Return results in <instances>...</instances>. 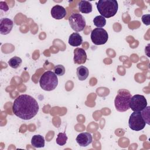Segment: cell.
<instances>
[{
    "instance_id": "obj_9",
    "label": "cell",
    "mask_w": 150,
    "mask_h": 150,
    "mask_svg": "<svg viewBox=\"0 0 150 150\" xmlns=\"http://www.w3.org/2000/svg\"><path fill=\"white\" fill-rule=\"evenodd\" d=\"M76 141L80 146H87L93 141V137L90 133L88 132L80 133L76 137Z\"/></svg>"
},
{
    "instance_id": "obj_7",
    "label": "cell",
    "mask_w": 150,
    "mask_h": 150,
    "mask_svg": "<svg viewBox=\"0 0 150 150\" xmlns=\"http://www.w3.org/2000/svg\"><path fill=\"white\" fill-rule=\"evenodd\" d=\"M69 22L72 29L76 32L82 31L86 25L84 18L80 13H72L69 18Z\"/></svg>"
},
{
    "instance_id": "obj_11",
    "label": "cell",
    "mask_w": 150,
    "mask_h": 150,
    "mask_svg": "<svg viewBox=\"0 0 150 150\" xmlns=\"http://www.w3.org/2000/svg\"><path fill=\"white\" fill-rule=\"evenodd\" d=\"M87 60V54L86 51L83 48L77 47L74 50V63L81 64L86 63Z\"/></svg>"
},
{
    "instance_id": "obj_4",
    "label": "cell",
    "mask_w": 150,
    "mask_h": 150,
    "mask_svg": "<svg viewBox=\"0 0 150 150\" xmlns=\"http://www.w3.org/2000/svg\"><path fill=\"white\" fill-rule=\"evenodd\" d=\"M39 84L43 90L52 91L57 86V76L50 70L45 71L40 77Z\"/></svg>"
},
{
    "instance_id": "obj_19",
    "label": "cell",
    "mask_w": 150,
    "mask_h": 150,
    "mask_svg": "<svg viewBox=\"0 0 150 150\" xmlns=\"http://www.w3.org/2000/svg\"><path fill=\"white\" fill-rule=\"evenodd\" d=\"M67 137L64 132H60L58 134L57 137L56 138V143L60 146H63L67 142Z\"/></svg>"
},
{
    "instance_id": "obj_3",
    "label": "cell",
    "mask_w": 150,
    "mask_h": 150,
    "mask_svg": "<svg viewBox=\"0 0 150 150\" xmlns=\"http://www.w3.org/2000/svg\"><path fill=\"white\" fill-rule=\"evenodd\" d=\"M131 94L127 89H120L114 100V105L116 110L120 112H124L129 110V101Z\"/></svg>"
},
{
    "instance_id": "obj_5",
    "label": "cell",
    "mask_w": 150,
    "mask_h": 150,
    "mask_svg": "<svg viewBox=\"0 0 150 150\" xmlns=\"http://www.w3.org/2000/svg\"><path fill=\"white\" fill-rule=\"evenodd\" d=\"M129 127L136 131H139L143 129L146 125L141 111H134L129 118L128 120Z\"/></svg>"
},
{
    "instance_id": "obj_20",
    "label": "cell",
    "mask_w": 150,
    "mask_h": 150,
    "mask_svg": "<svg viewBox=\"0 0 150 150\" xmlns=\"http://www.w3.org/2000/svg\"><path fill=\"white\" fill-rule=\"evenodd\" d=\"M54 73L58 76H62L65 73V68L62 64H58L54 67L53 68Z\"/></svg>"
},
{
    "instance_id": "obj_15",
    "label": "cell",
    "mask_w": 150,
    "mask_h": 150,
    "mask_svg": "<svg viewBox=\"0 0 150 150\" xmlns=\"http://www.w3.org/2000/svg\"><path fill=\"white\" fill-rule=\"evenodd\" d=\"M31 144L35 148H43L45 146V138L41 135H35L31 139Z\"/></svg>"
},
{
    "instance_id": "obj_17",
    "label": "cell",
    "mask_w": 150,
    "mask_h": 150,
    "mask_svg": "<svg viewBox=\"0 0 150 150\" xmlns=\"http://www.w3.org/2000/svg\"><path fill=\"white\" fill-rule=\"evenodd\" d=\"M22 62V60L20 57L18 56H14L9 59L8 61V64L13 69H17L21 66Z\"/></svg>"
},
{
    "instance_id": "obj_1",
    "label": "cell",
    "mask_w": 150,
    "mask_h": 150,
    "mask_svg": "<svg viewBox=\"0 0 150 150\" xmlns=\"http://www.w3.org/2000/svg\"><path fill=\"white\" fill-rule=\"evenodd\" d=\"M39 109L37 101L28 94L19 95L13 101L12 112L18 117L29 120L34 117Z\"/></svg>"
},
{
    "instance_id": "obj_21",
    "label": "cell",
    "mask_w": 150,
    "mask_h": 150,
    "mask_svg": "<svg viewBox=\"0 0 150 150\" xmlns=\"http://www.w3.org/2000/svg\"><path fill=\"white\" fill-rule=\"evenodd\" d=\"M149 18H150L149 14H146V15H142V21L145 25H149V24H150Z\"/></svg>"
},
{
    "instance_id": "obj_6",
    "label": "cell",
    "mask_w": 150,
    "mask_h": 150,
    "mask_svg": "<svg viewBox=\"0 0 150 150\" xmlns=\"http://www.w3.org/2000/svg\"><path fill=\"white\" fill-rule=\"evenodd\" d=\"M90 38L94 44L96 45H101L105 44L107 42L108 35L104 29L97 28L91 31Z\"/></svg>"
},
{
    "instance_id": "obj_8",
    "label": "cell",
    "mask_w": 150,
    "mask_h": 150,
    "mask_svg": "<svg viewBox=\"0 0 150 150\" xmlns=\"http://www.w3.org/2000/svg\"><path fill=\"white\" fill-rule=\"evenodd\" d=\"M147 106V101L142 95L135 94L131 97L129 101V108L133 111H142Z\"/></svg>"
},
{
    "instance_id": "obj_14",
    "label": "cell",
    "mask_w": 150,
    "mask_h": 150,
    "mask_svg": "<svg viewBox=\"0 0 150 150\" xmlns=\"http://www.w3.org/2000/svg\"><path fill=\"white\" fill-rule=\"evenodd\" d=\"M79 10L83 13H89L92 12V4L87 1H80L78 4Z\"/></svg>"
},
{
    "instance_id": "obj_2",
    "label": "cell",
    "mask_w": 150,
    "mask_h": 150,
    "mask_svg": "<svg viewBox=\"0 0 150 150\" xmlns=\"http://www.w3.org/2000/svg\"><path fill=\"white\" fill-rule=\"evenodd\" d=\"M97 8L102 16L110 18L117 13L118 5L116 0H100L97 3Z\"/></svg>"
},
{
    "instance_id": "obj_16",
    "label": "cell",
    "mask_w": 150,
    "mask_h": 150,
    "mask_svg": "<svg viewBox=\"0 0 150 150\" xmlns=\"http://www.w3.org/2000/svg\"><path fill=\"white\" fill-rule=\"evenodd\" d=\"M76 70H77V72H76L77 76L79 80L83 81L88 77L89 71H88V69L86 67L84 66H80L77 68Z\"/></svg>"
},
{
    "instance_id": "obj_18",
    "label": "cell",
    "mask_w": 150,
    "mask_h": 150,
    "mask_svg": "<svg viewBox=\"0 0 150 150\" xmlns=\"http://www.w3.org/2000/svg\"><path fill=\"white\" fill-rule=\"evenodd\" d=\"M94 25L97 28H103L106 24V19L105 18L101 15H98L96 16L93 19Z\"/></svg>"
},
{
    "instance_id": "obj_10",
    "label": "cell",
    "mask_w": 150,
    "mask_h": 150,
    "mask_svg": "<svg viewBox=\"0 0 150 150\" xmlns=\"http://www.w3.org/2000/svg\"><path fill=\"white\" fill-rule=\"evenodd\" d=\"M13 26V21L8 18H4L1 19L0 21V33L1 35H6L9 34Z\"/></svg>"
},
{
    "instance_id": "obj_12",
    "label": "cell",
    "mask_w": 150,
    "mask_h": 150,
    "mask_svg": "<svg viewBox=\"0 0 150 150\" xmlns=\"http://www.w3.org/2000/svg\"><path fill=\"white\" fill-rule=\"evenodd\" d=\"M50 13L52 16L57 20L63 18L67 13L66 9L59 5H56L53 6Z\"/></svg>"
},
{
    "instance_id": "obj_13",
    "label": "cell",
    "mask_w": 150,
    "mask_h": 150,
    "mask_svg": "<svg viewBox=\"0 0 150 150\" xmlns=\"http://www.w3.org/2000/svg\"><path fill=\"white\" fill-rule=\"evenodd\" d=\"M83 43L81 36L77 32L71 33L69 38V44L72 46L77 47L81 45Z\"/></svg>"
}]
</instances>
